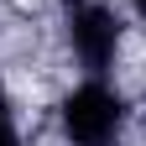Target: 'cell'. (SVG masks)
Segmentation results:
<instances>
[{"instance_id":"cell-1","label":"cell","mask_w":146,"mask_h":146,"mask_svg":"<svg viewBox=\"0 0 146 146\" xmlns=\"http://www.w3.org/2000/svg\"><path fill=\"white\" fill-rule=\"evenodd\" d=\"M120 131H125V99L99 78V73H89V78L63 99V136L73 146H115Z\"/></svg>"},{"instance_id":"cell-2","label":"cell","mask_w":146,"mask_h":146,"mask_svg":"<svg viewBox=\"0 0 146 146\" xmlns=\"http://www.w3.org/2000/svg\"><path fill=\"white\" fill-rule=\"evenodd\" d=\"M68 47L89 73H104L120 47V16L104 0H68Z\"/></svg>"},{"instance_id":"cell-3","label":"cell","mask_w":146,"mask_h":146,"mask_svg":"<svg viewBox=\"0 0 146 146\" xmlns=\"http://www.w3.org/2000/svg\"><path fill=\"white\" fill-rule=\"evenodd\" d=\"M0 146H21V136H16V115H11V99H5V89H0Z\"/></svg>"},{"instance_id":"cell-4","label":"cell","mask_w":146,"mask_h":146,"mask_svg":"<svg viewBox=\"0 0 146 146\" xmlns=\"http://www.w3.org/2000/svg\"><path fill=\"white\" fill-rule=\"evenodd\" d=\"M136 11H141V16H146V0H136Z\"/></svg>"}]
</instances>
